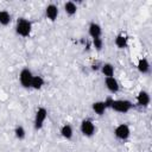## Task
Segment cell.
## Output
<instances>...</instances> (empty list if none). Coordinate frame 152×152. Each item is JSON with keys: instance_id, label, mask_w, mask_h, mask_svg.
Wrapping results in <instances>:
<instances>
[{"instance_id": "obj_8", "label": "cell", "mask_w": 152, "mask_h": 152, "mask_svg": "<svg viewBox=\"0 0 152 152\" xmlns=\"http://www.w3.org/2000/svg\"><path fill=\"white\" fill-rule=\"evenodd\" d=\"M150 101H151V97H150V94L145 90H140L137 95V104L138 106H141V107H147L150 104Z\"/></svg>"}, {"instance_id": "obj_12", "label": "cell", "mask_w": 152, "mask_h": 152, "mask_svg": "<svg viewBox=\"0 0 152 152\" xmlns=\"http://www.w3.org/2000/svg\"><path fill=\"white\" fill-rule=\"evenodd\" d=\"M91 109L94 110L95 114H97V115H103V113L106 112L107 107H106L104 101H95V102L91 104Z\"/></svg>"}, {"instance_id": "obj_16", "label": "cell", "mask_w": 152, "mask_h": 152, "mask_svg": "<svg viewBox=\"0 0 152 152\" xmlns=\"http://www.w3.org/2000/svg\"><path fill=\"white\" fill-rule=\"evenodd\" d=\"M64 11L68 15H74L77 12V6L74 1H66L64 4Z\"/></svg>"}, {"instance_id": "obj_1", "label": "cell", "mask_w": 152, "mask_h": 152, "mask_svg": "<svg viewBox=\"0 0 152 152\" xmlns=\"http://www.w3.org/2000/svg\"><path fill=\"white\" fill-rule=\"evenodd\" d=\"M32 31V23L26 18H19L15 23V32L20 37H28Z\"/></svg>"}, {"instance_id": "obj_14", "label": "cell", "mask_w": 152, "mask_h": 152, "mask_svg": "<svg viewBox=\"0 0 152 152\" xmlns=\"http://www.w3.org/2000/svg\"><path fill=\"white\" fill-rule=\"evenodd\" d=\"M43 86H44V78L42 76L33 75L32 81H31V88L34 89V90H39V89L43 88Z\"/></svg>"}, {"instance_id": "obj_4", "label": "cell", "mask_w": 152, "mask_h": 152, "mask_svg": "<svg viewBox=\"0 0 152 152\" xmlns=\"http://www.w3.org/2000/svg\"><path fill=\"white\" fill-rule=\"evenodd\" d=\"M32 77H33V74H32V71H31L28 68L21 69V71L19 72V82H20L21 87L25 88V89L31 88Z\"/></svg>"}, {"instance_id": "obj_3", "label": "cell", "mask_w": 152, "mask_h": 152, "mask_svg": "<svg viewBox=\"0 0 152 152\" xmlns=\"http://www.w3.org/2000/svg\"><path fill=\"white\" fill-rule=\"evenodd\" d=\"M48 118V110L44 107H39L34 114V120H33V127L36 131H39L43 128L44 122Z\"/></svg>"}, {"instance_id": "obj_19", "label": "cell", "mask_w": 152, "mask_h": 152, "mask_svg": "<svg viewBox=\"0 0 152 152\" xmlns=\"http://www.w3.org/2000/svg\"><path fill=\"white\" fill-rule=\"evenodd\" d=\"M14 135H15L17 139L23 140V139L26 137V131H25V128H24L21 125H18V126L14 128Z\"/></svg>"}, {"instance_id": "obj_20", "label": "cell", "mask_w": 152, "mask_h": 152, "mask_svg": "<svg viewBox=\"0 0 152 152\" xmlns=\"http://www.w3.org/2000/svg\"><path fill=\"white\" fill-rule=\"evenodd\" d=\"M93 46L97 50V51H101L102 48H103V40L101 37L99 38H93Z\"/></svg>"}, {"instance_id": "obj_15", "label": "cell", "mask_w": 152, "mask_h": 152, "mask_svg": "<svg viewBox=\"0 0 152 152\" xmlns=\"http://www.w3.org/2000/svg\"><path fill=\"white\" fill-rule=\"evenodd\" d=\"M137 68H138L139 72H141V74H147V72H150V63H148V61H147L146 58L139 59Z\"/></svg>"}, {"instance_id": "obj_11", "label": "cell", "mask_w": 152, "mask_h": 152, "mask_svg": "<svg viewBox=\"0 0 152 152\" xmlns=\"http://www.w3.org/2000/svg\"><path fill=\"white\" fill-rule=\"evenodd\" d=\"M59 133H61V135H62L64 139L70 140V139L72 138V135H74V129H72L71 125H69V124H64V125L61 127Z\"/></svg>"}, {"instance_id": "obj_13", "label": "cell", "mask_w": 152, "mask_h": 152, "mask_svg": "<svg viewBox=\"0 0 152 152\" xmlns=\"http://www.w3.org/2000/svg\"><path fill=\"white\" fill-rule=\"evenodd\" d=\"M100 70L104 75V77H113L114 76V66L110 63H103L101 65Z\"/></svg>"}, {"instance_id": "obj_7", "label": "cell", "mask_w": 152, "mask_h": 152, "mask_svg": "<svg viewBox=\"0 0 152 152\" xmlns=\"http://www.w3.org/2000/svg\"><path fill=\"white\" fill-rule=\"evenodd\" d=\"M104 84H106V88H107L110 93H113V94L118 93L119 89H120L119 82H118V80H116L114 76H113V77H106V78H104Z\"/></svg>"}, {"instance_id": "obj_6", "label": "cell", "mask_w": 152, "mask_h": 152, "mask_svg": "<svg viewBox=\"0 0 152 152\" xmlns=\"http://www.w3.org/2000/svg\"><path fill=\"white\" fill-rule=\"evenodd\" d=\"M129 134H131V129H129V126L126 125V124H120V125H118V126L115 127V129H114V135H115L118 139H120V140H126V139H128Z\"/></svg>"}, {"instance_id": "obj_9", "label": "cell", "mask_w": 152, "mask_h": 152, "mask_svg": "<svg viewBox=\"0 0 152 152\" xmlns=\"http://www.w3.org/2000/svg\"><path fill=\"white\" fill-rule=\"evenodd\" d=\"M45 15L49 20L55 21L58 17V7L55 4H49L45 8Z\"/></svg>"}, {"instance_id": "obj_2", "label": "cell", "mask_w": 152, "mask_h": 152, "mask_svg": "<svg viewBox=\"0 0 152 152\" xmlns=\"http://www.w3.org/2000/svg\"><path fill=\"white\" fill-rule=\"evenodd\" d=\"M109 108H112L114 112H118V113H127L133 108V103L129 100H114V99H112Z\"/></svg>"}, {"instance_id": "obj_17", "label": "cell", "mask_w": 152, "mask_h": 152, "mask_svg": "<svg viewBox=\"0 0 152 152\" xmlns=\"http://www.w3.org/2000/svg\"><path fill=\"white\" fill-rule=\"evenodd\" d=\"M114 43H115V45H116L118 49H125L127 46V37L125 34H122V33L121 34H118L115 37Z\"/></svg>"}, {"instance_id": "obj_18", "label": "cell", "mask_w": 152, "mask_h": 152, "mask_svg": "<svg viewBox=\"0 0 152 152\" xmlns=\"http://www.w3.org/2000/svg\"><path fill=\"white\" fill-rule=\"evenodd\" d=\"M11 23V14L8 11L2 10L0 11V25L2 26H7Z\"/></svg>"}, {"instance_id": "obj_5", "label": "cell", "mask_w": 152, "mask_h": 152, "mask_svg": "<svg viewBox=\"0 0 152 152\" xmlns=\"http://www.w3.org/2000/svg\"><path fill=\"white\" fill-rule=\"evenodd\" d=\"M80 129H81V133L84 135V137H93L95 134V125L91 120L89 119H86L81 122V126H80Z\"/></svg>"}, {"instance_id": "obj_10", "label": "cell", "mask_w": 152, "mask_h": 152, "mask_svg": "<svg viewBox=\"0 0 152 152\" xmlns=\"http://www.w3.org/2000/svg\"><path fill=\"white\" fill-rule=\"evenodd\" d=\"M88 33L91 38H99L102 34V28L97 23H90L88 27Z\"/></svg>"}]
</instances>
